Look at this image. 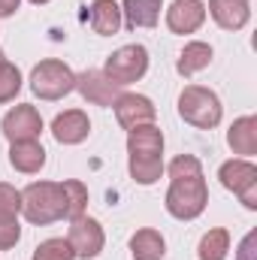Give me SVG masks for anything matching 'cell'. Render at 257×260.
<instances>
[{"instance_id":"6da1fadb","label":"cell","mask_w":257,"mask_h":260,"mask_svg":"<svg viewBox=\"0 0 257 260\" xmlns=\"http://www.w3.org/2000/svg\"><path fill=\"white\" fill-rule=\"evenodd\" d=\"M209 203V188L203 179V167L194 154H179L170 164V191H167V212L179 221H194L203 215Z\"/></svg>"},{"instance_id":"7a4b0ae2","label":"cell","mask_w":257,"mask_h":260,"mask_svg":"<svg viewBox=\"0 0 257 260\" xmlns=\"http://www.w3.org/2000/svg\"><path fill=\"white\" fill-rule=\"evenodd\" d=\"M130 176L136 185H154L164 173V133L154 124L127 130Z\"/></svg>"},{"instance_id":"3957f363","label":"cell","mask_w":257,"mask_h":260,"mask_svg":"<svg viewBox=\"0 0 257 260\" xmlns=\"http://www.w3.org/2000/svg\"><path fill=\"white\" fill-rule=\"evenodd\" d=\"M67 191L64 182H34L21 191V212L30 224L46 227L67 218Z\"/></svg>"},{"instance_id":"277c9868","label":"cell","mask_w":257,"mask_h":260,"mask_svg":"<svg viewBox=\"0 0 257 260\" xmlns=\"http://www.w3.org/2000/svg\"><path fill=\"white\" fill-rule=\"evenodd\" d=\"M221 100L212 88H203V85H188L182 94H179V115L197 130H212L218 127L221 121Z\"/></svg>"},{"instance_id":"5b68a950","label":"cell","mask_w":257,"mask_h":260,"mask_svg":"<svg viewBox=\"0 0 257 260\" xmlns=\"http://www.w3.org/2000/svg\"><path fill=\"white\" fill-rule=\"evenodd\" d=\"M30 91L40 100H61L70 91H76V73L64 61H40L30 73Z\"/></svg>"},{"instance_id":"8992f818","label":"cell","mask_w":257,"mask_h":260,"mask_svg":"<svg viewBox=\"0 0 257 260\" xmlns=\"http://www.w3.org/2000/svg\"><path fill=\"white\" fill-rule=\"evenodd\" d=\"M145 70H148V52H145V46H121L118 52H112L106 58V67H103L106 79L115 82L118 88L130 85V82H139L145 76Z\"/></svg>"},{"instance_id":"52a82bcc","label":"cell","mask_w":257,"mask_h":260,"mask_svg":"<svg viewBox=\"0 0 257 260\" xmlns=\"http://www.w3.org/2000/svg\"><path fill=\"white\" fill-rule=\"evenodd\" d=\"M218 179H221V185H224L227 191H233V194L242 200V206L257 209V167L251 160L236 157V160L221 164Z\"/></svg>"},{"instance_id":"ba28073f","label":"cell","mask_w":257,"mask_h":260,"mask_svg":"<svg viewBox=\"0 0 257 260\" xmlns=\"http://www.w3.org/2000/svg\"><path fill=\"white\" fill-rule=\"evenodd\" d=\"M67 242H70V248H73L76 257L94 260L100 251H103L106 236H103V227H100L94 218L79 215V218H73V224H70V236H67Z\"/></svg>"},{"instance_id":"9c48e42d","label":"cell","mask_w":257,"mask_h":260,"mask_svg":"<svg viewBox=\"0 0 257 260\" xmlns=\"http://www.w3.org/2000/svg\"><path fill=\"white\" fill-rule=\"evenodd\" d=\"M0 127H3V136L9 142H24V139H37L40 136L43 118H40V112L30 103H21V106H15L12 112L3 115V124Z\"/></svg>"},{"instance_id":"30bf717a","label":"cell","mask_w":257,"mask_h":260,"mask_svg":"<svg viewBox=\"0 0 257 260\" xmlns=\"http://www.w3.org/2000/svg\"><path fill=\"white\" fill-rule=\"evenodd\" d=\"M115 118L124 130H133V127H142V124H151L157 118V109L148 97L142 94H121L115 103Z\"/></svg>"},{"instance_id":"8fae6325","label":"cell","mask_w":257,"mask_h":260,"mask_svg":"<svg viewBox=\"0 0 257 260\" xmlns=\"http://www.w3.org/2000/svg\"><path fill=\"white\" fill-rule=\"evenodd\" d=\"M76 91H79L88 103H97V106H112V103L121 97L118 85L109 82L103 70H85L82 76H76Z\"/></svg>"},{"instance_id":"7c38bea8","label":"cell","mask_w":257,"mask_h":260,"mask_svg":"<svg viewBox=\"0 0 257 260\" xmlns=\"http://www.w3.org/2000/svg\"><path fill=\"white\" fill-rule=\"evenodd\" d=\"M203 21H206L203 0H173L167 9V27L173 34H194Z\"/></svg>"},{"instance_id":"4fadbf2b","label":"cell","mask_w":257,"mask_h":260,"mask_svg":"<svg viewBox=\"0 0 257 260\" xmlns=\"http://www.w3.org/2000/svg\"><path fill=\"white\" fill-rule=\"evenodd\" d=\"M52 133H55V139H58L61 145H79V142L88 139L91 121H88V115H85L82 109H67V112H61V115L52 121Z\"/></svg>"},{"instance_id":"5bb4252c","label":"cell","mask_w":257,"mask_h":260,"mask_svg":"<svg viewBox=\"0 0 257 260\" xmlns=\"http://www.w3.org/2000/svg\"><path fill=\"white\" fill-rule=\"evenodd\" d=\"M209 12L224 30H242L251 18L248 0H209Z\"/></svg>"},{"instance_id":"9a60e30c","label":"cell","mask_w":257,"mask_h":260,"mask_svg":"<svg viewBox=\"0 0 257 260\" xmlns=\"http://www.w3.org/2000/svg\"><path fill=\"white\" fill-rule=\"evenodd\" d=\"M9 164L18 173H40L46 167V148L37 139H24V142H12L9 148Z\"/></svg>"},{"instance_id":"2e32d148","label":"cell","mask_w":257,"mask_h":260,"mask_svg":"<svg viewBox=\"0 0 257 260\" xmlns=\"http://www.w3.org/2000/svg\"><path fill=\"white\" fill-rule=\"evenodd\" d=\"M160 6L164 0H124L121 6V18L130 30L136 27H154L160 18Z\"/></svg>"},{"instance_id":"e0dca14e","label":"cell","mask_w":257,"mask_h":260,"mask_svg":"<svg viewBox=\"0 0 257 260\" xmlns=\"http://www.w3.org/2000/svg\"><path fill=\"white\" fill-rule=\"evenodd\" d=\"M227 142H230L233 154H242V157L257 154V118L254 115L236 118L233 127H230V133H227Z\"/></svg>"},{"instance_id":"ac0fdd59","label":"cell","mask_w":257,"mask_h":260,"mask_svg":"<svg viewBox=\"0 0 257 260\" xmlns=\"http://www.w3.org/2000/svg\"><path fill=\"white\" fill-rule=\"evenodd\" d=\"M91 27H94V34H100V37H112V34H118V27H121V6L115 3V0H94L91 3Z\"/></svg>"},{"instance_id":"d6986e66","label":"cell","mask_w":257,"mask_h":260,"mask_svg":"<svg viewBox=\"0 0 257 260\" xmlns=\"http://www.w3.org/2000/svg\"><path fill=\"white\" fill-rule=\"evenodd\" d=\"M130 254H133V260H160L167 254V242H164V236L157 230L142 227L130 239Z\"/></svg>"},{"instance_id":"ffe728a7","label":"cell","mask_w":257,"mask_h":260,"mask_svg":"<svg viewBox=\"0 0 257 260\" xmlns=\"http://www.w3.org/2000/svg\"><path fill=\"white\" fill-rule=\"evenodd\" d=\"M209 64H212V46H209V43H200V40H194V43H188V46L182 49L176 70H179L182 76H194V73L206 70Z\"/></svg>"},{"instance_id":"44dd1931","label":"cell","mask_w":257,"mask_h":260,"mask_svg":"<svg viewBox=\"0 0 257 260\" xmlns=\"http://www.w3.org/2000/svg\"><path fill=\"white\" fill-rule=\"evenodd\" d=\"M200 260H224L230 251V233L224 227H215L209 230L203 239H200Z\"/></svg>"},{"instance_id":"7402d4cb","label":"cell","mask_w":257,"mask_h":260,"mask_svg":"<svg viewBox=\"0 0 257 260\" xmlns=\"http://www.w3.org/2000/svg\"><path fill=\"white\" fill-rule=\"evenodd\" d=\"M21 91V73L18 67L9 61H0V103L15 100V94Z\"/></svg>"},{"instance_id":"603a6c76","label":"cell","mask_w":257,"mask_h":260,"mask_svg":"<svg viewBox=\"0 0 257 260\" xmlns=\"http://www.w3.org/2000/svg\"><path fill=\"white\" fill-rule=\"evenodd\" d=\"M34 260H76L67 239H46L34 248Z\"/></svg>"},{"instance_id":"cb8c5ba5","label":"cell","mask_w":257,"mask_h":260,"mask_svg":"<svg viewBox=\"0 0 257 260\" xmlns=\"http://www.w3.org/2000/svg\"><path fill=\"white\" fill-rule=\"evenodd\" d=\"M64 191H67V218L73 221V218H79V215H85V206H88V188L82 185V182H76V179H70L64 182Z\"/></svg>"},{"instance_id":"d4e9b609","label":"cell","mask_w":257,"mask_h":260,"mask_svg":"<svg viewBox=\"0 0 257 260\" xmlns=\"http://www.w3.org/2000/svg\"><path fill=\"white\" fill-rule=\"evenodd\" d=\"M18 212H21V191L0 182V221H18Z\"/></svg>"},{"instance_id":"484cf974","label":"cell","mask_w":257,"mask_h":260,"mask_svg":"<svg viewBox=\"0 0 257 260\" xmlns=\"http://www.w3.org/2000/svg\"><path fill=\"white\" fill-rule=\"evenodd\" d=\"M18 239H21V227H18V221H0V251L12 248Z\"/></svg>"},{"instance_id":"4316f807","label":"cell","mask_w":257,"mask_h":260,"mask_svg":"<svg viewBox=\"0 0 257 260\" xmlns=\"http://www.w3.org/2000/svg\"><path fill=\"white\" fill-rule=\"evenodd\" d=\"M254 242H257V233H248L239 245V260H254L257 251H254Z\"/></svg>"},{"instance_id":"83f0119b","label":"cell","mask_w":257,"mask_h":260,"mask_svg":"<svg viewBox=\"0 0 257 260\" xmlns=\"http://www.w3.org/2000/svg\"><path fill=\"white\" fill-rule=\"evenodd\" d=\"M18 6H21V0H0V18L15 15V12H18Z\"/></svg>"},{"instance_id":"f1b7e54d","label":"cell","mask_w":257,"mask_h":260,"mask_svg":"<svg viewBox=\"0 0 257 260\" xmlns=\"http://www.w3.org/2000/svg\"><path fill=\"white\" fill-rule=\"evenodd\" d=\"M30 3H37V6H40V3H49V0H30Z\"/></svg>"},{"instance_id":"f546056e","label":"cell","mask_w":257,"mask_h":260,"mask_svg":"<svg viewBox=\"0 0 257 260\" xmlns=\"http://www.w3.org/2000/svg\"><path fill=\"white\" fill-rule=\"evenodd\" d=\"M0 61H3V52H0Z\"/></svg>"}]
</instances>
